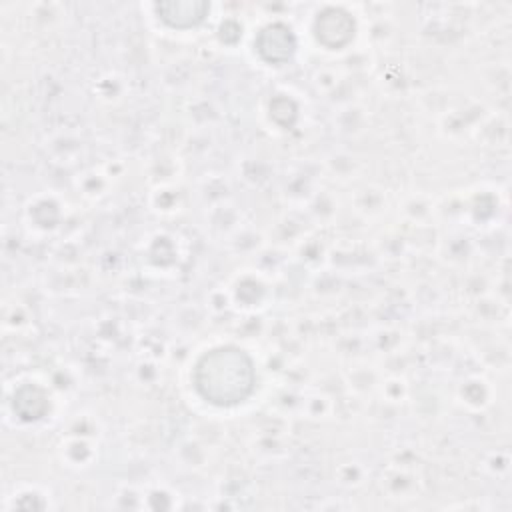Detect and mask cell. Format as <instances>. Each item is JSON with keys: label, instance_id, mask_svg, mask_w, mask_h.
I'll list each match as a JSON object with an SVG mask.
<instances>
[{"label": "cell", "instance_id": "cell-1", "mask_svg": "<svg viewBox=\"0 0 512 512\" xmlns=\"http://www.w3.org/2000/svg\"><path fill=\"white\" fill-rule=\"evenodd\" d=\"M194 382L208 402L218 406L238 404L254 386L252 360L234 346L216 348L198 362Z\"/></svg>", "mask_w": 512, "mask_h": 512}, {"label": "cell", "instance_id": "cell-2", "mask_svg": "<svg viewBox=\"0 0 512 512\" xmlns=\"http://www.w3.org/2000/svg\"><path fill=\"white\" fill-rule=\"evenodd\" d=\"M206 4H196V2H178V4H160L158 6V14L160 18L164 16H176L180 14L170 26L174 28H190L194 24H198L204 18L206 12Z\"/></svg>", "mask_w": 512, "mask_h": 512}]
</instances>
